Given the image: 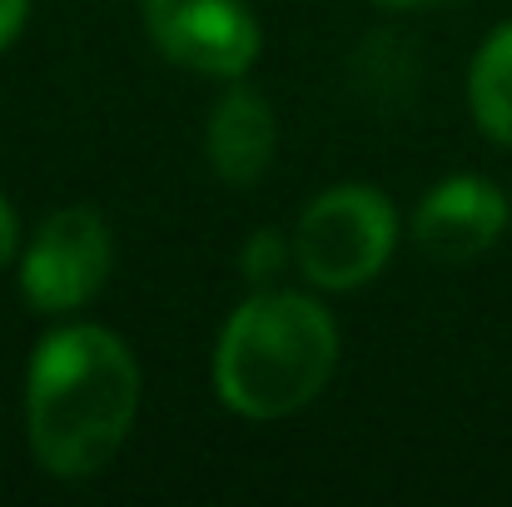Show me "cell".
Returning a JSON list of instances; mask_svg holds the SVG:
<instances>
[{
	"instance_id": "cell-1",
	"label": "cell",
	"mask_w": 512,
	"mask_h": 507,
	"mask_svg": "<svg viewBox=\"0 0 512 507\" xmlns=\"http://www.w3.org/2000/svg\"><path fill=\"white\" fill-rule=\"evenodd\" d=\"M140 403L135 358L110 329H60L30 363V448L55 478L100 473L130 438Z\"/></svg>"
},
{
	"instance_id": "cell-2",
	"label": "cell",
	"mask_w": 512,
	"mask_h": 507,
	"mask_svg": "<svg viewBox=\"0 0 512 507\" xmlns=\"http://www.w3.org/2000/svg\"><path fill=\"white\" fill-rule=\"evenodd\" d=\"M334 358V319L314 299L264 289L229 319L214 353V383L234 413L284 418L329 383Z\"/></svg>"
},
{
	"instance_id": "cell-3",
	"label": "cell",
	"mask_w": 512,
	"mask_h": 507,
	"mask_svg": "<svg viewBox=\"0 0 512 507\" xmlns=\"http://www.w3.org/2000/svg\"><path fill=\"white\" fill-rule=\"evenodd\" d=\"M393 239H398L393 204L368 184H339L304 209L294 234V259L314 284L353 289L388 264Z\"/></svg>"
},
{
	"instance_id": "cell-4",
	"label": "cell",
	"mask_w": 512,
	"mask_h": 507,
	"mask_svg": "<svg viewBox=\"0 0 512 507\" xmlns=\"http://www.w3.org/2000/svg\"><path fill=\"white\" fill-rule=\"evenodd\" d=\"M110 259H115V244H110L105 219L95 209H60L30 239L20 289L40 314H65L100 294Z\"/></svg>"
},
{
	"instance_id": "cell-5",
	"label": "cell",
	"mask_w": 512,
	"mask_h": 507,
	"mask_svg": "<svg viewBox=\"0 0 512 507\" xmlns=\"http://www.w3.org/2000/svg\"><path fill=\"white\" fill-rule=\"evenodd\" d=\"M145 30L174 65L199 75H244L259 55L244 0H145Z\"/></svg>"
},
{
	"instance_id": "cell-6",
	"label": "cell",
	"mask_w": 512,
	"mask_h": 507,
	"mask_svg": "<svg viewBox=\"0 0 512 507\" xmlns=\"http://www.w3.org/2000/svg\"><path fill=\"white\" fill-rule=\"evenodd\" d=\"M503 224H508L503 194L478 174H458L428 189V199L413 214V239L438 264H468L498 244Z\"/></svg>"
},
{
	"instance_id": "cell-7",
	"label": "cell",
	"mask_w": 512,
	"mask_h": 507,
	"mask_svg": "<svg viewBox=\"0 0 512 507\" xmlns=\"http://www.w3.org/2000/svg\"><path fill=\"white\" fill-rule=\"evenodd\" d=\"M274 140H279L274 110L254 90H229L214 105L209 130H204L209 165L219 169V179H229V184H254L274 160Z\"/></svg>"
},
{
	"instance_id": "cell-8",
	"label": "cell",
	"mask_w": 512,
	"mask_h": 507,
	"mask_svg": "<svg viewBox=\"0 0 512 507\" xmlns=\"http://www.w3.org/2000/svg\"><path fill=\"white\" fill-rule=\"evenodd\" d=\"M468 100H473V120L498 145H512V20L493 30V40L478 50L468 75Z\"/></svg>"
},
{
	"instance_id": "cell-9",
	"label": "cell",
	"mask_w": 512,
	"mask_h": 507,
	"mask_svg": "<svg viewBox=\"0 0 512 507\" xmlns=\"http://www.w3.org/2000/svg\"><path fill=\"white\" fill-rule=\"evenodd\" d=\"M284 264H289V244H284V234L259 229V234L244 244V274H249L254 284H269Z\"/></svg>"
},
{
	"instance_id": "cell-10",
	"label": "cell",
	"mask_w": 512,
	"mask_h": 507,
	"mask_svg": "<svg viewBox=\"0 0 512 507\" xmlns=\"http://www.w3.org/2000/svg\"><path fill=\"white\" fill-rule=\"evenodd\" d=\"M20 25H25V0H0V50L20 35Z\"/></svg>"
},
{
	"instance_id": "cell-11",
	"label": "cell",
	"mask_w": 512,
	"mask_h": 507,
	"mask_svg": "<svg viewBox=\"0 0 512 507\" xmlns=\"http://www.w3.org/2000/svg\"><path fill=\"white\" fill-rule=\"evenodd\" d=\"M10 254H15V214H10V204L0 199V269L10 264Z\"/></svg>"
},
{
	"instance_id": "cell-12",
	"label": "cell",
	"mask_w": 512,
	"mask_h": 507,
	"mask_svg": "<svg viewBox=\"0 0 512 507\" xmlns=\"http://www.w3.org/2000/svg\"><path fill=\"white\" fill-rule=\"evenodd\" d=\"M378 5H393V10H423V5H443V0H378Z\"/></svg>"
}]
</instances>
